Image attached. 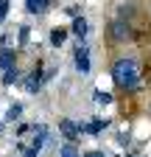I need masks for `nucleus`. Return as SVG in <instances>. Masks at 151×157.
Instances as JSON below:
<instances>
[{"label":"nucleus","mask_w":151,"mask_h":157,"mask_svg":"<svg viewBox=\"0 0 151 157\" xmlns=\"http://www.w3.org/2000/svg\"><path fill=\"white\" fill-rule=\"evenodd\" d=\"M95 101H98V104H109L112 95H109V93H95Z\"/></svg>","instance_id":"obj_14"},{"label":"nucleus","mask_w":151,"mask_h":157,"mask_svg":"<svg viewBox=\"0 0 151 157\" xmlns=\"http://www.w3.org/2000/svg\"><path fill=\"white\" fill-rule=\"evenodd\" d=\"M20 112H23V104H11V107H9V112H6V121H14V118H20Z\"/></svg>","instance_id":"obj_12"},{"label":"nucleus","mask_w":151,"mask_h":157,"mask_svg":"<svg viewBox=\"0 0 151 157\" xmlns=\"http://www.w3.org/2000/svg\"><path fill=\"white\" fill-rule=\"evenodd\" d=\"M20 45H28V28L25 25L20 28Z\"/></svg>","instance_id":"obj_15"},{"label":"nucleus","mask_w":151,"mask_h":157,"mask_svg":"<svg viewBox=\"0 0 151 157\" xmlns=\"http://www.w3.org/2000/svg\"><path fill=\"white\" fill-rule=\"evenodd\" d=\"M84 157H106V154H104V151H87Z\"/></svg>","instance_id":"obj_17"},{"label":"nucleus","mask_w":151,"mask_h":157,"mask_svg":"<svg viewBox=\"0 0 151 157\" xmlns=\"http://www.w3.org/2000/svg\"><path fill=\"white\" fill-rule=\"evenodd\" d=\"M48 6H50V0H25V9L31 14H45Z\"/></svg>","instance_id":"obj_7"},{"label":"nucleus","mask_w":151,"mask_h":157,"mask_svg":"<svg viewBox=\"0 0 151 157\" xmlns=\"http://www.w3.org/2000/svg\"><path fill=\"white\" fill-rule=\"evenodd\" d=\"M104 129H106V121H92V124H87V126L81 124V132H87V135H101Z\"/></svg>","instance_id":"obj_9"},{"label":"nucleus","mask_w":151,"mask_h":157,"mask_svg":"<svg viewBox=\"0 0 151 157\" xmlns=\"http://www.w3.org/2000/svg\"><path fill=\"white\" fill-rule=\"evenodd\" d=\"M87 28H90V25H87V20H84V17H76V20H73V25H70V31H73L76 36H81V39H84Z\"/></svg>","instance_id":"obj_8"},{"label":"nucleus","mask_w":151,"mask_h":157,"mask_svg":"<svg viewBox=\"0 0 151 157\" xmlns=\"http://www.w3.org/2000/svg\"><path fill=\"white\" fill-rule=\"evenodd\" d=\"M0 126H3V124H0Z\"/></svg>","instance_id":"obj_19"},{"label":"nucleus","mask_w":151,"mask_h":157,"mask_svg":"<svg viewBox=\"0 0 151 157\" xmlns=\"http://www.w3.org/2000/svg\"><path fill=\"white\" fill-rule=\"evenodd\" d=\"M17 78H20V73H17V67H11V70L3 73V84H14Z\"/></svg>","instance_id":"obj_13"},{"label":"nucleus","mask_w":151,"mask_h":157,"mask_svg":"<svg viewBox=\"0 0 151 157\" xmlns=\"http://www.w3.org/2000/svg\"><path fill=\"white\" fill-rule=\"evenodd\" d=\"M64 36H67L64 28H53V31H50V45H53V48H59V45L64 42Z\"/></svg>","instance_id":"obj_10"},{"label":"nucleus","mask_w":151,"mask_h":157,"mask_svg":"<svg viewBox=\"0 0 151 157\" xmlns=\"http://www.w3.org/2000/svg\"><path fill=\"white\" fill-rule=\"evenodd\" d=\"M59 129H62V135L67 137L70 143H76V140H79V135H81V124H73L70 118H64V121H59Z\"/></svg>","instance_id":"obj_3"},{"label":"nucleus","mask_w":151,"mask_h":157,"mask_svg":"<svg viewBox=\"0 0 151 157\" xmlns=\"http://www.w3.org/2000/svg\"><path fill=\"white\" fill-rule=\"evenodd\" d=\"M39 84H42V67H34V70L23 78V90H25V93H36V90H39Z\"/></svg>","instance_id":"obj_2"},{"label":"nucleus","mask_w":151,"mask_h":157,"mask_svg":"<svg viewBox=\"0 0 151 157\" xmlns=\"http://www.w3.org/2000/svg\"><path fill=\"white\" fill-rule=\"evenodd\" d=\"M109 31H112V39H115V42H123V39L129 36V23L126 20H112V25H109Z\"/></svg>","instance_id":"obj_5"},{"label":"nucleus","mask_w":151,"mask_h":157,"mask_svg":"<svg viewBox=\"0 0 151 157\" xmlns=\"http://www.w3.org/2000/svg\"><path fill=\"white\" fill-rule=\"evenodd\" d=\"M76 67H79V73H90V48L84 42L76 48Z\"/></svg>","instance_id":"obj_4"},{"label":"nucleus","mask_w":151,"mask_h":157,"mask_svg":"<svg viewBox=\"0 0 151 157\" xmlns=\"http://www.w3.org/2000/svg\"><path fill=\"white\" fill-rule=\"evenodd\" d=\"M59 157H81V154H79V149H76L73 143H64V146L59 149Z\"/></svg>","instance_id":"obj_11"},{"label":"nucleus","mask_w":151,"mask_h":157,"mask_svg":"<svg viewBox=\"0 0 151 157\" xmlns=\"http://www.w3.org/2000/svg\"><path fill=\"white\" fill-rule=\"evenodd\" d=\"M11 67H17V53L11 51V48H0V70H11Z\"/></svg>","instance_id":"obj_6"},{"label":"nucleus","mask_w":151,"mask_h":157,"mask_svg":"<svg viewBox=\"0 0 151 157\" xmlns=\"http://www.w3.org/2000/svg\"><path fill=\"white\" fill-rule=\"evenodd\" d=\"M6 11H9V0H0V20L6 17Z\"/></svg>","instance_id":"obj_16"},{"label":"nucleus","mask_w":151,"mask_h":157,"mask_svg":"<svg viewBox=\"0 0 151 157\" xmlns=\"http://www.w3.org/2000/svg\"><path fill=\"white\" fill-rule=\"evenodd\" d=\"M36 154H39L36 149H25V157H36Z\"/></svg>","instance_id":"obj_18"},{"label":"nucleus","mask_w":151,"mask_h":157,"mask_svg":"<svg viewBox=\"0 0 151 157\" xmlns=\"http://www.w3.org/2000/svg\"><path fill=\"white\" fill-rule=\"evenodd\" d=\"M112 78L115 84L123 87V90H137L140 87V67L134 59H118L112 65Z\"/></svg>","instance_id":"obj_1"}]
</instances>
